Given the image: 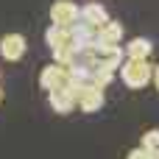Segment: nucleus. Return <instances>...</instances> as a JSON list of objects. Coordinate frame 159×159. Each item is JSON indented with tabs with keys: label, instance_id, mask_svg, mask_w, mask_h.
<instances>
[{
	"label": "nucleus",
	"instance_id": "obj_1",
	"mask_svg": "<svg viewBox=\"0 0 159 159\" xmlns=\"http://www.w3.org/2000/svg\"><path fill=\"white\" fill-rule=\"evenodd\" d=\"M117 70H120V75H123V84L131 87V89L148 87V84H151V75H154V64H151L148 59H129V56H126V61H120Z\"/></svg>",
	"mask_w": 159,
	"mask_h": 159
},
{
	"label": "nucleus",
	"instance_id": "obj_2",
	"mask_svg": "<svg viewBox=\"0 0 159 159\" xmlns=\"http://www.w3.org/2000/svg\"><path fill=\"white\" fill-rule=\"evenodd\" d=\"M64 84H70V67H67V64L53 61V64L42 67V73H39V87H42L45 92H48V89H56V87H64Z\"/></svg>",
	"mask_w": 159,
	"mask_h": 159
},
{
	"label": "nucleus",
	"instance_id": "obj_3",
	"mask_svg": "<svg viewBox=\"0 0 159 159\" xmlns=\"http://www.w3.org/2000/svg\"><path fill=\"white\" fill-rule=\"evenodd\" d=\"M95 67H109V70H117L120 61H123V48L120 45H95L89 50Z\"/></svg>",
	"mask_w": 159,
	"mask_h": 159
},
{
	"label": "nucleus",
	"instance_id": "obj_4",
	"mask_svg": "<svg viewBox=\"0 0 159 159\" xmlns=\"http://www.w3.org/2000/svg\"><path fill=\"white\" fill-rule=\"evenodd\" d=\"M48 103H50L53 112H59V115H70V112L75 109V89H73L70 84L56 87V89H48Z\"/></svg>",
	"mask_w": 159,
	"mask_h": 159
},
{
	"label": "nucleus",
	"instance_id": "obj_5",
	"mask_svg": "<svg viewBox=\"0 0 159 159\" xmlns=\"http://www.w3.org/2000/svg\"><path fill=\"white\" fill-rule=\"evenodd\" d=\"M75 106L81 112H98L103 106V89L95 87V84H87V87H78L75 89Z\"/></svg>",
	"mask_w": 159,
	"mask_h": 159
},
{
	"label": "nucleus",
	"instance_id": "obj_6",
	"mask_svg": "<svg viewBox=\"0 0 159 159\" xmlns=\"http://www.w3.org/2000/svg\"><path fill=\"white\" fill-rule=\"evenodd\" d=\"M25 50H28V42L22 34H6L0 39V56L6 61H20L25 56Z\"/></svg>",
	"mask_w": 159,
	"mask_h": 159
},
{
	"label": "nucleus",
	"instance_id": "obj_7",
	"mask_svg": "<svg viewBox=\"0 0 159 159\" xmlns=\"http://www.w3.org/2000/svg\"><path fill=\"white\" fill-rule=\"evenodd\" d=\"M75 20H78V6H75L73 0H56V3L50 6V22H53V25L70 28Z\"/></svg>",
	"mask_w": 159,
	"mask_h": 159
},
{
	"label": "nucleus",
	"instance_id": "obj_8",
	"mask_svg": "<svg viewBox=\"0 0 159 159\" xmlns=\"http://www.w3.org/2000/svg\"><path fill=\"white\" fill-rule=\"evenodd\" d=\"M123 42V25L115 20H106L98 25V45H120Z\"/></svg>",
	"mask_w": 159,
	"mask_h": 159
},
{
	"label": "nucleus",
	"instance_id": "obj_9",
	"mask_svg": "<svg viewBox=\"0 0 159 159\" xmlns=\"http://www.w3.org/2000/svg\"><path fill=\"white\" fill-rule=\"evenodd\" d=\"M123 53H126L129 59H151L154 45H151V39H145V36H134V39H129V42H126Z\"/></svg>",
	"mask_w": 159,
	"mask_h": 159
},
{
	"label": "nucleus",
	"instance_id": "obj_10",
	"mask_svg": "<svg viewBox=\"0 0 159 159\" xmlns=\"http://www.w3.org/2000/svg\"><path fill=\"white\" fill-rule=\"evenodd\" d=\"M45 42H48V48L53 50V48H75L73 45V36H70V28H64V25H50L48 28V34H45Z\"/></svg>",
	"mask_w": 159,
	"mask_h": 159
},
{
	"label": "nucleus",
	"instance_id": "obj_11",
	"mask_svg": "<svg viewBox=\"0 0 159 159\" xmlns=\"http://www.w3.org/2000/svg\"><path fill=\"white\" fill-rule=\"evenodd\" d=\"M78 20H84V22H89V25H103L106 20H109V14H106V8L101 6V3H89V6H84L81 11H78Z\"/></svg>",
	"mask_w": 159,
	"mask_h": 159
},
{
	"label": "nucleus",
	"instance_id": "obj_12",
	"mask_svg": "<svg viewBox=\"0 0 159 159\" xmlns=\"http://www.w3.org/2000/svg\"><path fill=\"white\" fill-rule=\"evenodd\" d=\"M115 73H117V70H109V67H95V75H92V84L103 89V87H109V84H112Z\"/></svg>",
	"mask_w": 159,
	"mask_h": 159
},
{
	"label": "nucleus",
	"instance_id": "obj_13",
	"mask_svg": "<svg viewBox=\"0 0 159 159\" xmlns=\"http://www.w3.org/2000/svg\"><path fill=\"white\" fill-rule=\"evenodd\" d=\"M143 145H145L148 151L159 148V129H151V131H145V134H143Z\"/></svg>",
	"mask_w": 159,
	"mask_h": 159
},
{
	"label": "nucleus",
	"instance_id": "obj_14",
	"mask_svg": "<svg viewBox=\"0 0 159 159\" xmlns=\"http://www.w3.org/2000/svg\"><path fill=\"white\" fill-rule=\"evenodd\" d=\"M129 157H134V159H140V157H151V151H148V148H145V145H140V148H134V151H129Z\"/></svg>",
	"mask_w": 159,
	"mask_h": 159
},
{
	"label": "nucleus",
	"instance_id": "obj_15",
	"mask_svg": "<svg viewBox=\"0 0 159 159\" xmlns=\"http://www.w3.org/2000/svg\"><path fill=\"white\" fill-rule=\"evenodd\" d=\"M151 81L157 84V89H159V64H157V67H154V75H151Z\"/></svg>",
	"mask_w": 159,
	"mask_h": 159
},
{
	"label": "nucleus",
	"instance_id": "obj_16",
	"mask_svg": "<svg viewBox=\"0 0 159 159\" xmlns=\"http://www.w3.org/2000/svg\"><path fill=\"white\" fill-rule=\"evenodd\" d=\"M151 157H159V148H154V151H151Z\"/></svg>",
	"mask_w": 159,
	"mask_h": 159
},
{
	"label": "nucleus",
	"instance_id": "obj_17",
	"mask_svg": "<svg viewBox=\"0 0 159 159\" xmlns=\"http://www.w3.org/2000/svg\"><path fill=\"white\" fill-rule=\"evenodd\" d=\"M0 101H3V89H0Z\"/></svg>",
	"mask_w": 159,
	"mask_h": 159
}]
</instances>
